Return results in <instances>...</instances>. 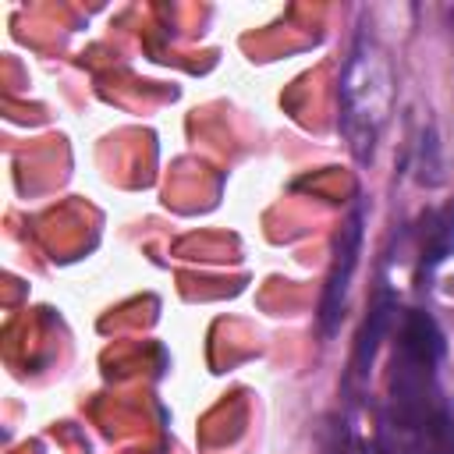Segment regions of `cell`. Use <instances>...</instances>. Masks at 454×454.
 <instances>
[{
	"mask_svg": "<svg viewBox=\"0 0 454 454\" xmlns=\"http://www.w3.org/2000/svg\"><path fill=\"white\" fill-rule=\"evenodd\" d=\"M454 255V202L443 209H429L419 227V266H415V284L426 287L433 273Z\"/></svg>",
	"mask_w": 454,
	"mask_h": 454,
	"instance_id": "cell-5",
	"label": "cell"
},
{
	"mask_svg": "<svg viewBox=\"0 0 454 454\" xmlns=\"http://www.w3.org/2000/svg\"><path fill=\"white\" fill-rule=\"evenodd\" d=\"M436 135L433 131H422V142H419V181L422 184H440L443 174H440V156H436Z\"/></svg>",
	"mask_w": 454,
	"mask_h": 454,
	"instance_id": "cell-6",
	"label": "cell"
},
{
	"mask_svg": "<svg viewBox=\"0 0 454 454\" xmlns=\"http://www.w3.org/2000/svg\"><path fill=\"white\" fill-rule=\"evenodd\" d=\"M376 454H454V408L440 387L447 340L426 309H404L390 333Z\"/></svg>",
	"mask_w": 454,
	"mask_h": 454,
	"instance_id": "cell-1",
	"label": "cell"
},
{
	"mask_svg": "<svg viewBox=\"0 0 454 454\" xmlns=\"http://www.w3.org/2000/svg\"><path fill=\"white\" fill-rule=\"evenodd\" d=\"M390 103H394V71L390 60L380 46V39L369 32V25L362 21L348 60H344V74H340V114H337V128L351 149V156L365 167L376 156L380 135L390 121Z\"/></svg>",
	"mask_w": 454,
	"mask_h": 454,
	"instance_id": "cell-2",
	"label": "cell"
},
{
	"mask_svg": "<svg viewBox=\"0 0 454 454\" xmlns=\"http://www.w3.org/2000/svg\"><path fill=\"white\" fill-rule=\"evenodd\" d=\"M362 454H376V447H372V450H362Z\"/></svg>",
	"mask_w": 454,
	"mask_h": 454,
	"instance_id": "cell-7",
	"label": "cell"
},
{
	"mask_svg": "<svg viewBox=\"0 0 454 454\" xmlns=\"http://www.w3.org/2000/svg\"><path fill=\"white\" fill-rule=\"evenodd\" d=\"M365 216H369L365 202L358 199L333 234V252H330V266H326V280H323L319 309H316V323H319V333L326 340L340 330V319L348 312V294H351V280H355L362 238H365Z\"/></svg>",
	"mask_w": 454,
	"mask_h": 454,
	"instance_id": "cell-3",
	"label": "cell"
},
{
	"mask_svg": "<svg viewBox=\"0 0 454 454\" xmlns=\"http://www.w3.org/2000/svg\"><path fill=\"white\" fill-rule=\"evenodd\" d=\"M394 323H397V294L390 287L387 277L376 280V291L369 298V309H365V319H362V330L355 337V351H351V362H348V387L358 390L369 372H372V362L383 348V340H390L394 333Z\"/></svg>",
	"mask_w": 454,
	"mask_h": 454,
	"instance_id": "cell-4",
	"label": "cell"
}]
</instances>
